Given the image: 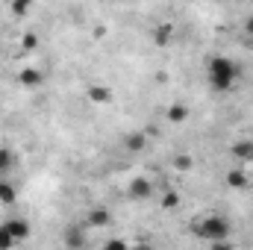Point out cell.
<instances>
[{
    "mask_svg": "<svg viewBox=\"0 0 253 250\" xmlns=\"http://www.w3.org/2000/svg\"><path fill=\"white\" fill-rule=\"evenodd\" d=\"M18 200V191L9 180H0V206H12Z\"/></svg>",
    "mask_w": 253,
    "mask_h": 250,
    "instance_id": "obj_14",
    "label": "cell"
},
{
    "mask_svg": "<svg viewBox=\"0 0 253 250\" xmlns=\"http://www.w3.org/2000/svg\"><path fill=\"white\" fill-rule=\"evenodd\" d=\"M6 230H9V236L15 239V245L27 242V239L33 236V227H30V221H24V218H9V221H6Z\"/></svg>",
    "mask_w": 253,
    "mask_h": 250,
    "instance_id": "obj_4",
    "label": "cell"
},
{
    "mask_svg": "<svg viewBox=\"0 0 253 250\" xmlns=\"http://www.w3.org/2000/svg\"><path fill=\"white\" fill-rule=\"evenodd\" d=\"M165 115H168L171 124H183V121H189V106H183V103H171Z\"/></svg>",
    "mask_w": 253,
    "mask_h": 250,
    "instance_id": "obj_13",
    "label": "cell"
},
{
    "mask_svg": "<svg viewBox=\"0 0 253 250\" xmlns=\"http://www.w3.org/2000/svg\"><path fill=\"white\" fill-rule=\"evenodd\" d=\"M209 250H233L230 242H215V245H209Z\"/></svg>",
    "mask_w": 253,
    "mask_h": 250,
    "instance_id": "obj_22",
    "label": "cell"
},
{
    "mask_svg": "<svg viewBox=\"0 0 253 250\" xmlns=\"http://www.w3.org/2000/svg\"><path fill=\"white\" fill-rule=\"evenodd\" d=\"M88 100L91 103H109L112 100V88L109 85H91L88 88Z\"/></svg>",
    "mask_w": 253,
    "mask_h": 250,
    "instance_id": "obj_12",
    "label": "cell"
},
{
    "mask_svg": "<svg viewBox=\"0 0 253 250\" xmlns=\"http://www.w3.org/2000/svg\"><path fill=\"white\" fill-rule=\"evenodd\" d=\"M21 47H24V50L39 47V36H36V33H24V36H21Z\"/></svg>",
    "mask_w": 253,
    "mask_h": 250,
    "instance_id": "obj_20",
    "label": "cell"
},
{
    "mask_svg": "<svg viewBox=\"0 0 253 250\" xmlns=\"http://www.w3.org/2000/svg\"><path fill=\"white\" fill-rule=\"evenodd\" d=\"M124 147L129 153H141L147 147V132H129V135H124Z\"/></svg>",
    "mask_w": 253,
    "mask_h": 250,
    "instance_id": "obj_11",
    "label": "cell"
},
{
    "mask_svg": "<svg viewBox=\"0 0 253 250\" xmlns=\"http://www.w3.org/2000/svg\"><path fill=\"white\" fill-rule=\"evenodd\" d=\"M132 250H153V248H150V245H135Z\"/></svg>",
    "mask_w": 253,
    "mask_h": 250,
    "instance_id": "obj_24",
    "label": "cell"
},
{
    "mask_svg": "<svg viewBox=\"0 0 253 250\" xmlns=\"http://www.w3.org/2000/svg\"><path fill=\"white\" fill-rule=\"evenodd\" d=\"M162 206H165V209H177V206H180V194H177V191H165V194H162Z\"/></svg>",
    "mask_w": 253,
    "mask_h": 250,
    "instance_id": "obj_18",
    "label": "cell"
},
{
    "mask_svg": "<svg viewBox=\"0 0 253 250\" xmlns=\"http://www.w3.org/2000/svg\"><path fill=\"white\" fill-rule=\"evenodd\" d=\"M230 150H233V156L242 162V168L253 162V141H248V138H242V141H233V147H230Z\"/></svg>",
    "mask_w": 253,
    "mask_h": 250,
    "instance_id": "obj_8",
    "label": "cell"
},
{
    "mask_svg": "<svg viewBox=\"0 0 253 250\" xmlns=\"http://www.w3.org/2000/svg\"><path fill=\"white\" fill-rule=\"evenodd\" d=\"M42 80H44V74H42L39 68H33V65H27V68L18 71V83H21L24 88H39Z\"/></svg>",
    "mask_w": 253,
    "mask_h": 250,
    "instance_id": "obj_5",
    "label": "cell"
},
{
    "mask_svg": "<svg viewBox=\"0 0 253 250\" xmlns=\"http://www.w3.org/2000/svg\"><path fill=\"white\" fill-rule=\"evenodd\" d=\"M30 9H33V3H30V0H18V3H12V6H9V12H12V15H27Z\"/></svg>",
    "mask_w": 253,
    "mask_h": 250,
    "instance_id": "obj_19",
    "label": "cell"
},
{
    "mask_svg": "<svg viewBox=\"0 0 253 250\" xmlns=\"http://www.w3.org/2000/svg\"><path fill=\"white\" fill-rule=\"evenodd\" d=\"M109 221H112V215H109V209H106V206H91V209H88V215H85V224H88V227H94V230L109 227Z\"/></svg>",
    "mask_w": 253,
    "mask_h": 250,
    "instance_id": "obj_6",
    "label": "cell"
},
{
    "mask_svg": "<svg viewBox=\"0 0 253 250\" xmlns=\"http://www.w3.org/2000/svg\"><path fill=\"white\" fill-rule=\"evenodd\" d=\"M100 250H132V248L126 245L124 239H118V236H112V239H106V242H103V248H100Z\"/></svg>",
    "mask_w": 253,
    "mask_h": 250,
    "instance_id": "obj_16",
    "label": "cell"
},
{
    "mask_svg": "<svg viewBox=\"0 0 253 250\" xmlns=\"http://www.w3.org/2000/svg\"><path fill=\"white\" fill-rule=\"evenodd\" d=\"M227 186H230V188H248V186H251V177H248V171H245L242 165L230 168V171H227Z\"/></svg>",
    "mask_w": 253,
    "mask_h": 250,
    "instance_id": "obj_9",
    "label": "cell"
},
{
    "mask_svg": "<svg viewBox=\"0 0 253 250\" xmlns=\"http://www.w3.org/2000/svg\"><path fill=\"white\" fill-rule=\"evenodd\" d=\"M191 230H194L197 239H203V242H209V245H215V242H230V233H233L230 221H227L224 215H218V212H206L203 218H197V221L191 224Z\"/></svg>",
    "mask_w": 253,
    "mask_h": 250,
    "instance_id": "obj_2",
    "label": "cell"
},
{
    "mask_svg": "<svg viewBox=\"0 0 253 250\" xmlns=\"http://www.w3.org/2000/svg\"><path fill=\"white\" fill-rule=\"evenodd\" d=\"M126 194H129L132 200H147V197L153 194V183H150L147 177H132V180L126 183Z\"/></svg>",
    "mask_w": 253,
    "mask_h": 250,
    "instance_id": "obj_3",
    "label": "cell"
},
{
    "mask_svg": "<svg viewBox=\"0 0 253 250\" xmlns=\"http://www.w3.org/2000/svg\"><path fill=\"white\" fill-rule=\"evenodd\" d=\"M62 242H65V248H68V250H83V248H85V236H83L80 224H71V227H65Z\"/></svg>",
    "mask_w": 253,
    "mask_h": 250,
    "instance_id": "obj_7",
    "label": "cell"
},
{
    "mask_svg": "<svg viewBox=\"0 0 253 250\" xmlns=\"http://www.w3.org/2000/svg\"><path fill=\"white\" fill-rule=\"evenodd\" d=\"M168 39H171V24H162V27L156 30V42H159V44H165Z\"/></svg>",
    "mask_w": 253,
    "mask_h": 250,
    "instance_id": "obj_21",
    "label": "cell"
},
{
    "mask_svg": "<svg viewBox=\"0 0 253 250\" xmlns=\"http://www.w3.org/2000/svg\"><path fill=\"white\" fill-rule=\"evenodd\" d=\"M245 33H248V36H253V15L245 21Z\"/></svg>",
    "mask_w": 253,
    "mask_h": 250,
    "instance_id": "obj_23",
    "label": "cell"
},
{
    "mask_svg": "<svg viewBox=\"0 0 253 250\" xmlns=\"http://www.w3.org/2000/svg\"><path fill=\"white\" fill-rule=\"evenodd\" d=\"M191 165H194V159H191L189 153H180V156H174V168H177L180 174H186V171H191Z\"/></svg>",
    "mask_w": 253,
    "mask_h": 250,
    "instance_id": "obj_15",
    "label": "cell"
},
{
    "mask_svg": "<svg viewBox=\"0 0 253 250\" xmlns=\"http://www.w3.org/2000/svg\"><path fill=\"white\" fill-rule=\"evenodd\" d=\"M12 248H15V239L9 236L6 224H0V250H12Z\"/></svg>",
    "mask_w": 253,
    "mask_h": 250,
    "instance_id": "obj_17",
    "label": "cell"
},
{
    "mask_svg": "<svg viewBox=\"0 0 253 250\" xmlns=\"http://www.w3.org/2000/svg\"><path fill=\"white\" fill-rule=\"evenodd\" d=\"M239 65L233 62L230 56H212L209 62H206V80H209V85L215 88V91H230L233 85H236V80H239Z\"/></svg>",
    "mask_w": 253,
    "mask_h": 250,
    "instance_id": "obj_1",
    "label": "cell"
},
{
    "mask_svg": "<svg viewBox=\"0 0 253 250\" xmlns=\"http://www.w3.org/2000/svg\"><path fill=\"white\" fill-rule=\"evenodd\" d=\"M15 162H18L15 150H12V147H6V144H0V180H6V177H9V171L15 168Z\"/></svg>",
    "mask_w": 253,
    "mask_h": 250,
    "instance_id": "obj_10",
    "label": "cell"
}]
</instances>
